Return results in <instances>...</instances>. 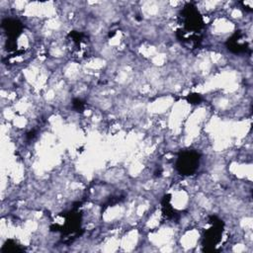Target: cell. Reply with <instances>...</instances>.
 Returning a JSON list of instances; mask_svg holds the SVG:
<instances>
[{
  "label": "cell",
  "mask_w": 253,
  "mask_h": 253,
  "mask_svg": "<svg viewBox=\"0 0 253 253\" xmlns=\"http://www.w3.org/2000/svg\"><path fill=\"white\" fill-rule=\"evenodd\" d=\"M198 161H199V158L197 154L185 153L182 157L179 158L178 168L180 169L181 172H184L185 174H190L196 169Z\"/></svg>",
  "instance_id": "6da1fadb"
}]
</instances>
